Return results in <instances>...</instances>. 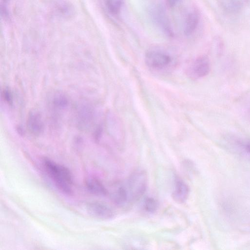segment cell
Here are the masks:
<instances>
[{"instance_id":"15","label":"cell","mask_w":250,"mask_h":250,"mask_svg":"<svg viewBox=\"0 0 250 250\" xmlns=\"http://www.w3.org/2000/svg\"><path fill=\"white\" fill-rule=\"evenodd\" d=\"M108 12L112 15H118L122 8L123 0H103Z\"/></svg>"},{"instance_id":"10","label":"cell","mask_w":250,"mask_h":250,"mask_svg":"<svg viewBox=\"0 0 250 250\" xmlns=\"http://www.w3.org/2000/svg\"><path fill=\"white\" fill-rule=\"evenodd\" d=\"M219 3L224 11L228 14H235L244 8L246 0H219Z\"/></svg>"},{"instance_id":"11","label":"cell","mask_w":250,"mask_h":250,"mask_svg":"<svg viewBox=\"0 0 250 250\" xmlns=\"http://www.w3.org/2000/svg\"><path fill=\"white\" fill-rule=\"evenodd\" d=\"M87 190L92 194L96 196H105L108 191L103 184L97 178H89L85 182Z\"/></svg>"},{"instance_id":"5","label":"cell","mask_w":250,"mask_h":250,"mask_svg":"<svg viewBox=\"0 0 250 250\" xmlns=\"http://www.w3.org/2000/svg\"><path fill=\"white\" fill-rule=\"evenodd\" d=\"M153 22L166 35L172 36V31L164 8L160 4L152 6L149 10Z\"/></svg>"},{"instance_id":"19","label":"cell","mask_w":250,"mask_h":250,"mask_svg":"<svg viewBox=\"0 0 250 250\" xmlns=\"http://www.w3.org/2000/svg\"><path fill=\"white\" fill-rule=\"evenodd\" d=\"M237 143L245 150L250 154V139L237 141Z\"/></svg>"},{"instance_id":"12","label":"cell","mask_w":250,"mask_h":250,"mask_svg":"<svg viewBox=\"0 0 250 250\" xmlns=\"http://www.w3.org/2000/svg\"><path fill=\"white\" fill-rule=\"evenodd\" d=\"M199 22V15L195 10L189 12L185 19L184 32L185 35L190 36L196 29Z\"/></svg>"},{"instance_id":"3","label":"cell","mask_w":250,"mask_h":250,"mask_svg":"<svg viewBox=\"0 0 250 250\" xmlns=\"http://www.w3.org/2000/svg\"><path fill=\"white\" fill-rule=\"evenodd\" d=\"M146 65L155 70L167 68L172 63V57L167 52L157 49L148 51L145 57Z\"/></svg>"},{"instance_id":"7","label":"cell","mask_w":250,"mask_h":250,"mask_svg":"<svg viewBox=\"0 0 250 250\" xmlns=\"http://www.w3.org/2000/svg\"><path fill=\"white\" fill-rule=\"evenodd\" d=\"M27 127L29 132L34 136H39L43 130L44 124L40 113L32 110L28 114Z\"/></svg>"},{"instance_id":"21","label":"cell","mask_w":250,"mask_h":250,"mask_svg":"<svg viewBox=\"0 0 250 250\" xmlns=\"http://www.w3.org/2000/svg\"><path fill=\"white\" fill-rule=\"evenodd\" d=\"M247 115L249 120H250V102L249 103L247 107Z\"/></svg>"},{"instance_id":"9","label":"cell","mask_w":250,"mask_h":250,"mask_svg":"<svg viewBox=\"0 0 250 250\" xmlns=\"http://www.w3.org/2000/svg\"><path fill=\"white\" fill-rule=\"evenodd\" d=\"M189 192L188 185L181 179L176 178L172 196L177 203H184L188 198Z\"/></svg>"},{"instance_id":"16","label":"cell","mask_w":250,"mask_h":250,"mask_svg":"<svg viewBox=\"0 0 250 250\" xmlns=\"http://www.w3.org/2000/svg\"><path fill=\"white\" fill-rule=\"evenodd\" d=\"M143 206L144 209L150 213L155 212L158 207L157 201L152 197L146 198L144 200Z\"/></svg>"},{"instance_id":"18","label":"cell","mask_w":250,"mask_h":250,"mask_svg":"<svg viewBox=\"0 0 250 250\" xmlns=\"http://www.w3.org/2000/svg\"><path fill=\"white\" fill-rule=\"evenodd\" d=\"M2 96L5 101L11 104L13 102V96L11 91L7 88L4 89L2 93Z\"/></svg>"},{"instance_id":"8","label":"cell","mask_w":250,"mask_h":250,"mask_svg":"<svg viewBox=\"0 0 250 250\" xmlns=\"http://www.w3.org/2000/svg\"><path fill=\"white\" fill-rule=\"evenodd\" d=\"M77 120L78 125L82 129H86L92 124L93 119V110L85 105H82L78 108Z\"/></svg>"},{"instance_id":"2","label":"cell","mask_w":250,"mask_h":250,"mask_svg":"<svg viewBox=\"0 0 250 250\" xmlns=\"http://www.w3.org/2000/svg\"><path fill=\"white\" fill-rule=\"evenodd\" d=\"M147 185L145 171L138 170L133 173L125 185L127 190L130 202H136L144 194Z\"/></svg>"},{"instance_id":"20","label":"cell","mask_w":250,"mask_h":250,"mask_svg":"<svg viewBox=\"0 0 250 250\" xmlns=\"http://www.w3.org/2000/svg\"><path fill=\"white\" fill-rule=\"evenodd\" d=\"M180 0H167V3L171 7H174Z\"/></svg>"},{"instance_id":"14","label":"cell","mask_w":250,"mask_h":250,"mask_svg":"<svg viewBox=\"0 0 250 250\" xmlns=\"http://www.w3.org/2000/svg\"><path fill=\"white\" fill-rule=\"evenodd\" d=\"M51 104L52 107L55 110H63L67 106L68 99L63 93L57 92L51 98Z\"/></svg>"},{"instance_id":"6","label":"cell","mask_w":250,"mask_h":250,"mask_svg":"<svg viewBox=\"0 0 250 250\" xmlns=\"http://www.w3.org/2000/svg\"><path fill=\"white\" fill-rule=\"evenodd\" d=\"M86 208L91 216L97 219L107 220L112 218L114 215L112 208L101 202H90L87 204Z\"/></svg>"},{"instance_id":"13","label":"cell","mask_w":250,"mask_h":250,"mask_svg":"<svg viewBox=\"0 0 250 250\" xmlns=\"http://www.w3.org/2000/svg\"><path fill=\"white\" fill-rule=\"evenodd\" d=\"M111 198L114 203L119 206H123L130 202L128 193L125 185L117 187L112 192Z\"/></svg>"},{"instance_id":"17","label":"cell","mask_w":250,"mask_h":250,"mask_svg":"<svg viewBox=\"0 0 250 250\" xmlns=\"http://www.w3.org/2000/svg\"><path fill=\"white\" fill-rule=\"evenodd\" d=\"M57 9L58 12L64 16H70L73 12V8L70 4L65 1H60L57 3Z\"/></svg>"},{"instance_id":"4","label":"cell","mask_w":250,"mask_h":250,"mask_svg":"<svg viewBox=\"0 0 250 250\" xmlns=\"http://www.w3.org/2000/svg\"><path fill=\"white\" fill-rule=\"evenodd\" d=\"M210 70L209 59L201 56L195 59L188 67L186 73L191 79L197 80L208 75Z\"/></svg>"},{"instance_id":"1","label":"cell","mask_w":250,"mask_h":250,"mask_svg":"<svg viewBox=\"0 0 250 250\" xmlns=\"http://www.w3.org/2000/svg\"><path fill=\"white\" fill-rule=\"evenodd\" d=\"M42 166L47 175L59 190L65 195L72 194L73 175L67 167L47 158L43 159Z\"/></svg>"}]
</instances>
